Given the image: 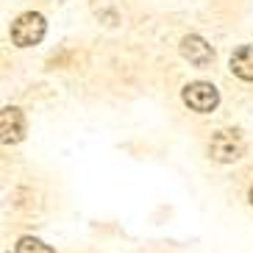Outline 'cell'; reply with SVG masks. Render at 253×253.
Wrapping results in <instances>:
<instances>
[{
    "instance_id": "6",
    "label": "cell",
    "mask_w": 253,
    "mask_h": 253,
    "mask_svg": "<svg viewBox=\"0 0 253 253\" xmlns=\"http://www.w3.org/2000/svg\"><path fill=\"white\" fill-rule=\"evenodd\" d=\"M231 73L242 78V81H253V47L245 45L231 56Z\"/></svg>"
},
{
    "instance_id": "2",
    "label": "cell",
    "mask_w": 253,
    "mask_h": 253,
    "mask_svg": "<svg viewBox=\"0 0 253 253\" xmlns=\"http://www.w3.org/2000/svg\"><path fill=\"white\" fill-rule=\"evenodd\" d=\"M181 97H184V103L189 106L192 112H198V114L214 112L217 103H220V92H217L214 84H209V81H192V84H186L184 92H181Z\"/></svg>"
},
{
    "instance_id": "4",
    "label": "cell",
    "mask_w": 253,
    "mask_h": 253,
    "mask_svg": "<svg viewBox=\"0 0 253 253\" xmlns=\"http://www.w3.org/2000/svg\"><path fill=\"white\" fill-rule=\"evenodd\" d=\"M181 56H184L189 64H195V67H206V64H211V59H214V50H211V45H209L206 39L189 34V37L181 39Z\"/></svg>"
},
{
    "instance_id": "3",
    "label": "cell",
    "mask_w": 253,
    "mask_h": 253,
    "mask_svg": "<svg viewBox=\"0 0 253 253\" xmlns=\"http://www.w3.org/2000/svg\"><path fill=\"white\" fill-rule=\"evenodd\" d=\"M209 153L214 162H237L245 153V139L239 136V131H217L209 142Z\"/></svg>"
},
{
    "instance_id": "7",
    "label": "cell",
    "mask_w": 253,
    "mask_h": 253,
    "mask_svg": "<svg viewBox=\"0 0 253 253\" xmlns=\"http://www.w3.org/2000/svg\"><path fill=\"white\" fill-rule=\"evenodd\" d=\"M17 253H53V248L45 245V242H39V239H34V237H23L17 242Z\"/></svg>"
},
{
    "instance_id": "8",
    "label": "cell",
    "mask_w": 253,
    "mask_h": 253,
    "mask_svg": "<svg viewBox=\"0 0 253 253\" xmlns=\"http://www.w3.org/2000/svg\"><path fill=\"white\" fill-rule=\"evenodd\" d=\"M248 198H251V203H253V186H251V192H248Z\"/></svg>"
},
{
    "instance_id": "1",
    "label": "cell",
    "mask_w": 253,
    "mask_h": 253,
    "mask_svg": "<svg viewBox=\"0 0 253 253\" xmlns=\"http://www.w3.org/2000/svg\"><path fill=\"white\" fill-rule=\"evenodd\" d=\"M45 31H47L45 17L37 14V11H25V14H20L14 23H11V42H14L17 47L39 45L42 37H45Z\"/></svg>"
},
{
    "instance_id": "5",
    "label": "cell",
    "mask_w": 253,
    "mask_h": 253,
    "mask_svg": "<svg viewBox=\"0 0 253 253\" xmlns=\"http://www.w3.org/2000/svg\"><path fill=\"white\" fill-rule=\"evenodd\" d=\"M0 134H3V145H14V142L23 139L25 117L20 109H14V106L3 109V114H0Z\"/></svg>"
}]
</instances>
